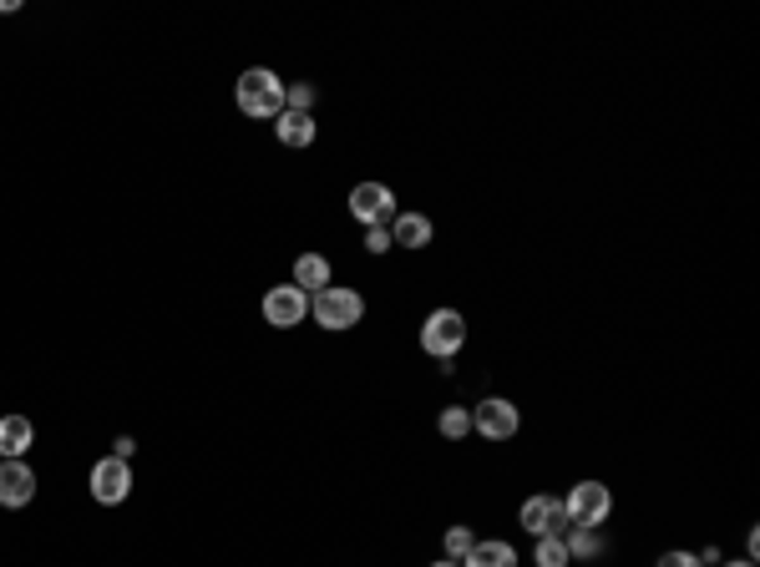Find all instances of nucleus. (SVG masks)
Returning a JSON list of instances; mask_svg holds the SVG:
<instances>
[{"instance_id": "f257e3e1", "label": "nucleus", "mask_w": 760, "mask_h": 567, "mask_svg": "<svg viewBox=\"0 0 760 567\" xmlns=\"http://www.w3.org/2000/svg\"><path fill=\"white\" fill-rule=\"evenodd\" d=\"M234 102L244 117H279L284 112V81L269 67H249L234 87Z\"/></svg>"}, {"instance_id": "f03ea898", "label": "nucleus", "mask_w": 760, "mask_h": 567, "mask_svg": "<svg viewBox=\"0 0 760 567\" xmlns=\"http://www.w3.org/2000/svg\"><path fill=\"white\" fill-rule=\"evenodd\" d=\"M310 315H315L320 330H355L360 319H366V299L355 290H340V284H329V290H320L315 299H310Z\"/></svg>"}, {"instance_id": "7ed1b4c3", "label": "nucleus", "mask_w": 760, "mask_h": 567, "mask_svg": "<svg viewBox=\"0 0 760 567\" xmlns=\"http://www.w3.org/2000/svg\"><path fill=\"white\" fill-rule=\"evenodd\" d=\"M517 522H523L533 537H558V542L573 537V517H568V507L558 497H527L523 507H517Z\"/></svg>"}, {"instance_id": "20e7f679", "label": "nucleus", "mask_w": 760, "mask_h": 567, "mask_svg": "<svg viewBox=\"0 0 760 567\" xmlns=\"http://www.w3.org/2000/svg\"><path fill=\"white\" fill-rule=\"evenodd\" d=\"M461 344H467V319L457 309H432L426 325H421V350L432 360H451Z\"/></svg>"}, {"instance_id": "39448f33", "label": "nucleus", "mask_w": 760, "mask_h": 567, "mask_svg": "<svg viewBox=\"0 0 760 567\" xmlns=\"http://www.w3.org/2000/svg\"><path fill=\"white\" fill-rule=\"evenodd\" d=\"M563 507L578 528H599V522H608V512H614V491L603 487V481H578V487L568 491Z\"/></svg>"}, {"instance_id": "423d86ee", "label": "nucleus", "mask_w": 760, "mask_h": 567, "mask_svg": "<svg viewBox=\"0 0 760 567\" xmlns=\"http://www.w3.org/2000/svg\"><path fill=\"white\" fill-rule=\"evenodd\" d=\"M517 426H523V416H517V406L502 396H487L482 406L472 410V431L487 435V441H512L517 435Z\"/></svg>"}, {"instance_id": "0eeeda50", "label": "nucleus", "mask_w": 760, "mask_h": 567, "mask_svg": "<svg viewBox=\"0 0 760 567\" xmlns=\"http://www.w3.org/2000/svg\"><path fill=\"white\" fill-rule=\"evenodd\" d=\"M350 213L366 228H385V218H395V193L385 183H355L350 188Z\"/></svg>"}, {"instance_id": "6e6552de", "label": "nucleus", "mask_w": 760, "mask_h": 567, "mask_svg": "<svg viewBox=\"0 0 760 567\" xmlns=\"http://www.w3.org/2000/svg\"><path fill=\"white\" fill-rule=\"evenodd\" d=\"M304 315H310V294L294 290V284H275V290L264 294V319L275 330H294Z\"/></svg>"}, {"instance_id": "1a4fd4ad", "label": "nucleus", "mask_w": 760, "mask_h": 567, "mask_svg": "<svg viewBox=\"0 0 760 567\" xmlns=\"http://www.w3.org/2000/svg\"><path fill=\"white\" fill-rule=\"evenodd\" d=\"M92 497L102 507H122L132 497V466L122 456H107V462L92 466Z\"/></svg>"}, {"instance_id": "9d476101", "label": "nucleus", "mask_w": 760, "mask_h": 567, "mask_svg": "<svg viewBox=\"0 0 760 567\" xmlns=\"http://www.w3.org/2000/svg\"><path fill=\"white\" fill-rule=\"evenodd\" d=\"M36 497V472L26 462H0V507H26Z\"/></svg>"}, {"instance_id": "9b49d317", "label": "nucleus", "mask_w": 760, "mask_h": 567, "mask_svg": "<svg viewBox=\"0 0 760 567\" xmlns=\"http://www.w3.org/2000/svg\"><path fill=\"white\" fill-rule=\"evenodd\" d=\"M31 441H36V426L26 416H0V456L5 462H21L31 451Z\"/></svg>"}, {"instance_id": "f8f14e48", "label": "nucleus", "mask_w": 760, "mask_h": 567, "mask_svg": "<svg viewBox=\"0 0 760 567\" xmlns=\"http://www.w3.org/2000/svg\"><path fill=\"white\" fill-rule=\"evenodd\" d=\"M391 243H401V249H426V243H432V218H426V213H395Z\"/></svg>"}, {"instance_id": "ddd939ff", "label": "nucleus", "mask_w": 760, "mask_h": 567, "mask_svg": "<svg viewBox=\"0 0 760 567\" xmlns=\"http://www.w3.org/2000/svg\"><path fill=\"white\" fill-rule=\"evenodd\" d=\"M294 290H304V294H320V290H329V259L325 253H300L294 259V279H289Z\"/></svg>"}, {"instance_id": "4468645a", "label": "nucleus", "mask_w": 760, "mask_h": 567, "mask_svg": "<svg viewBox=\"0 0 760 567\" xmlns=\"http://www.w3.org/2000/svg\"><path fill=\"white\" fill-rule=\"evenodd\" d=\"M275 137L284 147H310L315 143V117H310V112H289L284 106V112L275 117Z\"/></svg>"}, {"instance_id": "2eb2a0df", "label": "nucleus", "mask_w": 760, "mask_h": 567, "mask_svg": "<svg viewBox=\"0 0 760 567\" xmlns=\"http://www.w3.org/2000/svg\"><path fill=\"white\" fill-rule=\"evenodd\" d=\"M461 567H517V547L512 542H477L472 553L461 557Z\"/></svg>"}, {"instance_id": "dca6fc26", "label": "nucleus", "mask_w": 760, "mask_h": 567, "mask_svg": "<svg viewBox=\"0 0 760 567\" xmlns=\"http://www.w3.org/2000/svg\"><path fill=\"white\" fill-rule=\"evenodd\" d=\"M436 431L446 435V441H461V435H472V410L467 406H446L442 421H436Z\"/></svg>"}, {"instance_id": "f3484780", "label": "nucleus", "mask_w": 760, "mask_h": 567, "mask_svg": "<svg viewBox=\"0 0 760 567\" xmlns=\"http://www.w3.org/2000/svg\"><path fill=\"white\" fill-rule=\"evenodd\" d=\"M477 547V532L472 528H446V537H442V553L451 557V563H461V557L472 553Z\"/></svg>"}, {"instance_id": "a211bd4d", "label": "nucleus", "mask_w": 760, "mask_h": 567, "mask_svg": "<svg viewBox=\"0 0 760 567\" xmlns=\"http://www.w3.org/2000/svg\"><path fill=\"white\" fill-rule=\"evenodd\" d=\"M533 563H538V567H568V563H573V553H568V542H558V537H538Z\"/></svg>"}, {"instance_id": "6ab92c4d", "label": "nucleus", "mask_w": 760, "mask_h": 567, "mask_svg": "<svg viewBox=\"0 0 760 567\" xmlns=\"http://www.w3.org/2000/svg\"><path fill=\"white\" fill-rule=\"evenodd\" d=\"M284 106H289V112H310V106H315V87H310V81H289V87H284Z\"/></svg>"}, {"instance_id": "aec40b11", "label": "nucleus", "mask_w": 760, "mask_h": 567, "mask_svg": "<svg viewBox=\"0 0 760 567\" xmlns=\"http://www.w3.org/2000/svg\"><path fill=\"white\" fill-rule=\"evenodd\" d=\"M366 249L370 253H391L395 243H391V228H366Z\"/></svg>"}, {"instance_id": "412c9836", "label": "nucleus", "mask_w": 760, "mask_h": 567, "mask_svg": "<svg viewBox=\"0 0 760 567\" xmlns=\"http://www.w3.org/2000/svg\"><path fill=\"white\" fill-rule=\"evenodd\" d=\"M655 567H700V557L695 553H664Z\"/></svg>"}, {"instance_id": "4be33fe9", "label": "nucleus", "mask_w": 760, "mask_h": 567, "mask_svg": "<svg viewBox=\"0 0 760 567\" xmlns=\"http://www.w3.org/2000/svg\"><path fill=\"white\" fill-rule=\"evenodd\" d=\"M432 567H461V563H451V557H442V563H432Z\"/></svg>"}, {"instance_id": "5701e85b", "label": "nucleus", "mask_w": 760, "mask_h": 567, "mask_svg": "<svg viewBox=\"0 0 760 567\" xmlns=\"http://www.w3.org/2000/svg\"><path fill=\"white\" fill-rule=\"evenodd\" d=\"M725 567H756V563H750V557H746V563H725Z\"/></svg>"}]
</instances>
